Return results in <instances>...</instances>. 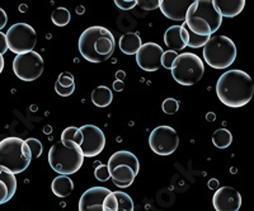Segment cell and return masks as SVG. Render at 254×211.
<instances>
[{"label": "cell", "instance_id": "1", "mask_svg": "<svg viewBox=\"0 0 254 211\" xmlns=\"http://www.w3.org/2000/svg\"><path fill=\"white\" fill-rule=\"evenodd\" d=\"M216 94L219 101L228 107H244L254 96L253 79L243 70H228L217 80Z\"/></svg>", "mask_w": 254, "mask_h": 211}, {"label": "cell", "instance_id": "2", "mask_svg": "<svg viewBox=\"0 0 254 211\" xmlns=\"http://www.w3.org/2000/svg\"><path fill=\"white\" fill-rule=\"evenodd\" d=\"M115 49V37L106 27H89L79 37V52L89 63L99 64L107 61L113 55Z\"/></svg>", "mask_w": 254, "mask_h": 211}, {"label": "cell", "instance_id": "3", "mask_svg": "<svg viewBox=\"0 0 254 211\" xmlns=\"http://www.w3.org/2000/svg\"><path fill=\"white\" fill-rule=\"evenodd\" d=\"M50 167L60 176H70L79 171L84 163L80 146L72 141H58L49 151Z\"/></svg>", "mask_w": 254, "mask_h": 211}, {"label": "cell", "instance_id": "4", "mask_svg": "<svg viewBox=\"0 0 254 211\" xmlns=\"http://www.w3.org/2000/svg\"><path fill=\"white\" fill-rule=\"evenodd\" d=\"M31 162V151L23 139L12 136L0 141V167L19 174L26 171Z\"/></svg>", "mask_w": 254, "mask_h": 211}, {"label": "cell", "instance_id": "5", "mask_svg": "<svg viewBox=\"0 0 254 211\" xmlns=\"http://www.w3.org/2000/svg\"><path fill=\"white\" fill-rule=\"evenodd\" d=\"M113 183L120 188L130 187L140 172V162L131 151L120 150L112 154L107 163Z\"/></svg>", "mask_w": 254, "mask_h": 211}, {"label": "cell", "instance_id": "6", "mask_svg": "<svg viewBox=\"0 0 254 211\" xmlns=\"http://www.w3.org/2000/svg\"><path fill=\"white\" fill-rule=\"evenodd\" d=\"M203 60L212 69H228L237 59V46L234 41L226 36L210 37L203 46Z\"/></svg>", "mask_w": 254, "mask_h": 211}, {"label": "cell", "instance_id": "7", "mask_svg": "<svg viewBox=\"0 0 254 211\" xmlns=\"http://www.w3.org/2000/svg\"><path fill=\"white\" fill-rule=\"evenodd\" d=\"M172 76L181 85L190 87L198 83L205 74V65L198 55L183 52L177 56L172 67Z\"/></svg>", "mask_w": 254, "mask_h": 211}, {"label": "cell", "instance_id": "8", "mask_svg": "<svg viewBox=\"0 0 254 211\" xmlns=\"http://www.w3.org/2000/svg\"><path fill=\"white\" fill-rule=\"evenodd\" d=\"M8 50L15 55L33 51L37 44V35L33 27L27 23H15L8 29L5 35Z\"/></svg>", "mask_w": 254, "mask_h": 211}, {"label": "cell", "instance_id": "9", "mask_svg": "<svg viewBox=\"0 0 254 211\" xmlns=\"http://www.w3.org/2000/svg\"><path fill=\"white\" fill-rule=\"evenodd\" d=\"M44 59L36 51L17 55L13 60V71L23 81H33L44 72Z\"/></svg>", "mask_w": 254, "mask_h": 211}, {"label": "cell", "instance_id": "10", "mask_svg": "<svg viewBox=\"0 0 254 211\" xmlns=\"http://www.w3.org/2000/svg\"><path fill=\"white\" fill-rule=\"evenodd\" d=\"M149 145L158 155H171L178 149V133L171 126H158L149 136Z\"/></svg>", "mask_w": 254, "mask_h": 211}, {"label": "cell", "instance_id": "11", "mask_svg": "<svg viewBox=\"0 0 254 211\" xmlns=\"http://www.w3.org/2000/svg\"><path fill=\"white\" fill-rule=\"evenodd\" d=\"M83 134V141L80 144V150L84 158H93L103 151L106 146V135L95 125H84L80 128Z\"/></svg>", "mask_w": 254, "mask_h": 211}, {"label": "cell", "instance_id": "12", "mask_svg": "<svg viewBox=\"0 0 254 211\" xmlns=\"http://www.w3.org/2000/svg\"><path fill=\"white\" fill-rule=\"evenodd\" d=\"M186 15H194L203 19L210 26L211 33H215L221 27L222 17L215 8L212 0H196L192 1Z\"/></svg>", "mask_w": 254, "mask_h": 211}, {"label": "cell", "instance_id": "13", "mask_svg": "<svg viewBox=\"0 0 254 211\" xmlns=\"http://www.w3.org/2000/svg\"><path fill=\"white\" fill-rule=\"evenodd\" d=\"M163 49L155 42L142 44L136 52V63L144 71H156L162 68Z\"/></svg>", "mask_w": 254, "mask_h": 211}, {"label": "cell", "instance_id": "14", "mask_svg": "<svg viewBox=\"0 0 254 211\" xmlns=\"http://www.w3.org/2000/svg\"><path fill=\"white\" fill-rule=\"evenodd\" d=\"M212 204L216 211H239L242 208V195L234 187L224 186L216 190Z\"/></svg>", "mask_w": 254, "mask_h": 211}, {"label": "cell", "instance_id": "15", "mask_svg": "<svg viewBox=\"0 0 254 211\" xmlns=\"http://www.w3.org/2000/svg\"><path fill=\"white\" fill-rule=\"evenodd\" d=\"M110 192L101 186L87 190L79 200V211H103V200Z\"/></svg>", "mask_w": 254, "mask_h": 211}, {"label": "cell", "instance_id": "16", "mask_svg": "<svg viewBox=\"0 0 254 211\" xmlns=\"http://www.w3.org/2000/svg\"><path fill=\"white\" fill-rule=\"evenodd\" d=\"M190 4H192V1H188V0H177V1L160 0L159 9L162 10V13L168 19L177 20V22H185L186 14H187V10L190 6Z\"/></svg>", "mask_w": 254, "mask_h": 211}, {"label": "cell", "instance_id": "17", "mask_svg": "<svg viewBox=\"0 0 254 211\" xmlns=\"http://www.w3.org/2000/svg\"><path fill=\"white\" fill-rule=\"evenodd\" d=\"M17 191L15 174L9 172L4 167H0V205L8 203Z\"/></svg>", "mask_w": 254, "mask_h": 211}, {"label": "cell", "instance_id": "18", "mask_svg": "<svg viewBox=\"0 0 254 211\" xmlns=\"http://www.w3.org/2000/svg\"><path fill=\"white\" fill-rule=\"evenodd\" d=\"M222 18H234L243 12L246 0H212Z\"/></svg>", "mask_w": 254, "mask_h": 211}, {"label": "cell", "instance_id": "19", "mask_svg": "<svg viewBox=\"0 0 254 211\" xmlns=\"http://www.w3.org/2000/svg\"><path fill=\"white\" fill-rule=\"evenodd\" d=\"M119 46L120 50L126 55H136V52L142 46L141 37L139 33L127 32L120 37Z\"/></svg>", "mask_w": 254, "mask_h": 211}, {"label": "cell", "instance_id": "20", "mask_svg": "<svg viewBox=\"0 0 254 211\" xmlns=\"http://www.w3.org/2000/svg\"><path fill=\"white\" fill-rule=\"evenodd\" d=\"M164 44L169 51L178 52L185 50L186 45L181 38V26H171L164 33Z\"/></svg>", "mask_w": 254, "mask_h": 211}, {"label": "cell", "instance_id": "21", "mask_svg": "<svg viewBox=\"0 0 254 211\" xmlns=\"http://www.w3.org/2000/svg\"><path fill=\"white\" fill-rule=\"evenodd\" d=\"M185 23L187 24L190 32H193L194 35L199 36V37H211V35H212L210 26L201 18L194 17V15H186Z\"/></svg>", "mask_w": 254, "mask_h": 211}, {"label": "cell", "instance_id": "22", "mask_svg": "<svg viewBox=\"0 0 254 211\" xmlns=\"http://www.w3.org/2000/svg\"><path fill=\"white\" fill-rule=\"evenodd\" d=\"M51 190L58 197H67L74 190V182L67 176H59L52 181Z\"/></svg>", "mask_w": 254, "mask_h": 211}, {"label": "cell", "instance_id": "23", "mask_svg": "<svg viewBox=\"0 0 254 211\" xmlns=\"http://www.w3.org/2000/svg\"><path fill=\"white\" fill-rule=\"evenodd\" d=\"M113 101V93L106 85H99L92 92V102L94 106L99 108H104L110 106Z\"/></svg>", "mask_w": 254, "mask_h": 211}, {"label": "cell", "instance_id": "24", "mask_svg": "<svg viewBox=\"0 0 254 211\" xmlns=\"http://www.w3.org/2000/svg\"><path fill=\"white\" fill-rule=\"evenodd\" d=\"M212 142L219 149H226L233 142V135L226 129H217L212 135Z\"/></svg>", "mask_w": 254, "mask_h": 211}, {"label": "cell", "instance_id": "25", "mask_svg": "<svg viewBox=\"0 0 254 211\" xmlns=\"http://www.w3.org/2000/svg\"><path fill=\"white\" fill-rule=\"evenodd\" d=\"M51 19H52V23L55 24L58 27H65L69 24L70 19H71V14L70 12L67 10L66 8H56L51 14Z\"/></svg>", "mask_w": 254, "mask_h": 211}, {"label": "cell", "instance_id": "26", "mask_svg": "<svg viewBox=\"0 0 254 211\" xmlns=\"http://www.w3.org/2000/svg\"><path fill=\"white\" fill-rule=\"evenodd\" d=\"M61 141H72L80 146L81 141H83V134H81L80 129L75 128V126L66 128L61 134Z\"/></svg>", "mask_w": 254, "mask_h": 211}, {"label": "cell", "instance_id": "27", "mask_svg": "<svg viewBox=\"0 0 254 211\" xmlns=\"http://www.w3.org/2000/svg\"><path fill=\"white\" fill-rule=\"evenodd\" d=\"M27 144V146L29 147V151H31V158L32 160L37 159L42 155V151H44V146H42V142L40 140L35 139V138H29V139L24 140Z\"/></svg>", "mask_w": 254, "mask_h": 211}, {"label": "cell", "instance_id": "28", "mask_svg": "<svg viewBox=\"0 0 254 211\" xmlns=\"http://www.w3.org/2000/svg\"><path fill=\"white\" fill-rule=\"evenodd\" d=\"M116 196V199H117V203H119V208L121 209H125V210L127 211H133V209H135V205H133V201L132 199L130 197V195L125 194V192H113Z\"/></svg>", "mask_w": 254, "mask_h": 211}, {"label": "cell", "instance_id": "29", "mask_svg": "<svg viewBox=\"0 0 254 211\" xmlns=\"http://www.w3.org/2000/svg\"><path fill=\"white\" fill-rule=\"evenodd\" d=\"M163 112L167 115H174L179 110V102L174 98H167L162 104Z\"/></svg>", "mask_w": 254, "mask_h": 211}, {"label": "cell", "instance_id": "30", "mask_svg": "<svg viewBox=\"0 0 254 211\" xmlns=\"http://www.w3.org/2000/svg\"><path fill=\"white\" fill-rule=\"evenodd\" d=\"M178 56V52H174V51H164L162 55V67L165 68V69L171 70L172 67H173V63L174 60L177 59Z\"/></svg>", "mask_w": 254, "mask_h": 211}, {"label": "cell", "instance_id": "31", "mask_svg": "<svg viewBox=\"0 0 254 211\" xmlns=\"http://www.w3.org/2000/svg\"><path fill=\"white\" fill-rule=\"evenodd\" d=\"M56 83H58L59 85H61V87H65V88L72 87V85H75V79H74L71 72L65 71V72H61L60 75H59Z\"/></svg>", "mask_w": 254, "mask_h": 211}, {"label": "cell", "instance_id": "32", "mask_svg": "<svg viewBox=\"0 0 254 211\" xmlns=\"http://www.w3.org/2000/svg\"><path fill=\"white\" fill-rule=\"evenodd\" d=\"M94 177L101 182H107L108 179L111 178L110 172H108V167L106 164H99L98 167L95 168Z\"/></svg>", "mask_w": 254, "mask_h": 211}, {"label": "cell", "instance_id": "33", "mask_svg": "<svg viewBox=\"0 0 254 211\" xmlns=\"http://www.w3.org/2000/svg\"><path fill=\"white\" fill-rule=\"evenodd\" d=\"M103 208L110 209L112 211H119V203H117V199H116L115 194L112 191L103 200Z\"/></svg>", "mask_w": 254, "mask_h": 211}, {"label": "cell", "instance_id": "34", "mask_svg": "<svg viewBox=\"0 0 254 211\" xmlns=\"http://www.w3.org/2000/svg\"><path fill=\"white\" fill-rule=\"evenodd\" d=\"M137 5L144 10H155L160 5V0H137Z\"/></svg>", "mask_w": 254, "mask_h": 211}, {"label": "cell", "instance_id": "35", "mask_svg": "<svg viewBox=\"0 0 254 211\" xmlns=\"http://www.w3.org/2000/svg\"><path fill=\"white\" fill-rule=\"evenodd\" d=\"M115 4L121 10H131L137 5V0H116Z\"/></svg>", "mask_w": 254, "mask_h": 211}, {"label": "cell", "instance_id": "36", "mask_svg": "<svg viewBox=\"0 0 254 211\" xmlns=\"http://www.w3.org/2000/svg\"><path fill=\"white\" fill-rule=\"evenodd\" d=\"M55 90H56V93H58L59 96L69 97V96H71L72 93H74V90H75V85L65 88V87H61V85H59L58 83H55Z\"/></svg>", "mask_w": 254, "mask_h": 211}, {"label": "cell", "instance_id": "37", "mask_svg": "<svg viewBox=\"0 0 254 211\" xmlns=\"http://www.w3.org/2000/svg\"><path fill=\"white\" fill-rule=\"evenodd\" d=\"M8 51V45H6L5 33L0 32V55H4Z\"/></svg>", "mask_w": 254, "mask_h": 211}, {"label": "cell", "instance_id": "38", "mask_svg": "<svg viewBox=\"0 0 254 211\" xmlns=\"http://www.w3.org/2000/svg\"><path fill=\"white\" fill-rule=\"evenodd\" d=\"M6 23H8V15H6L4 9L0 8V32H1V29L6 26Z\"/></svg>", "mask_w": 254, "mask_h": 211}, {"label": "cell", "instance_id": "39", "mask_svg": "<svg viewBox=\"0 0 254 211\" xmlns=\"http://www.w3.org/2000/svg\"><path fill=\"white\" fill-rule=\"evenodd\" d=\"M125 88V83L124 81H120V80H116L115 83H113V89L116 90V92H122Z\"/></svg>", "mask_w": 254, "mask_h": 211}, {"label": "cell", "instance_id": "40", "mask_svg": "<svg viewBox=\"0 0 254 211\" xmlns=\"http://www.w3.org/2000/svg\"><path fill=\"white\" fill-rule=\"evenodd\" d=\"M208 188H211V190H215L216 191L217 188H219V181H217L216 178H212L208 181Z\"/></svg>", "mask_w": 254, "mask_h": 211}, {"label": "cell", "instance_id": "41", "mask_svg": "<svg viewBox=\"0 0 254 211\" xmlns=\"http://www.w3.org/2000/svg\"><path fill=\"white\" fill-rule=\"evenodd\" d=\"M125 78H126V72L124 71V70H120V71L116 72V79L120 81H124Z\"/></svg>", "mask_w": 254, "mask_h": 211}, {"label": "cell", "instance_id": "42", "mask_svg": "<svg viewBox=\"0 0 254 211\" xmlns=\"http://www.w3.org/2000/svg\"><path fill=\"white\" fill-rule=\"evenodd\" d=\"M4 67H5V60H4V56L0 55V74L3 72Z\"/></svg>", "mask_w": 254, "mask_h": 211}, {"label": "cell", "instance_id": "43", "mask_svg": "<svg viewBox=\"0 0 254 211\" xmlns=\"http://www.w3.org/2000/svg\"><path fill=\"white\" fill-rule=\"evenodd\" d=\"M215 117H216V116H215V113H207V115H206V120L210 122L215 121Z\"/></svg>", "mask_w": 254, "mask_h": 211}, {"label": "cell", "instance_id": "44", "mask_svg": "<svg viewBox=\"0 0 254 211\" xmlns=\"http://www.w3.org/2000/svg\"><path fill=\"white\" fill-rule=\"evenodd\" d=\"M119 211H127V210H125V209H121V208H119Z\"/></svg>", "mask_w": 254, "mask_h": 211}]
</instances>
